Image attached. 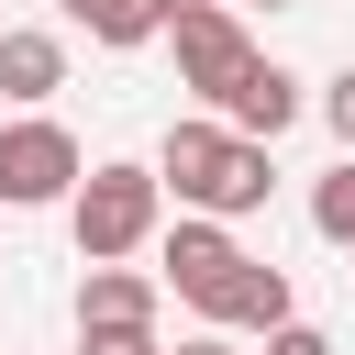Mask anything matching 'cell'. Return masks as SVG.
<instances>
[{"label":"cell","instance_id":"obj_1","mask_svg":"<svg viewBox=\"0 0 355 355\" xmlns=\"http://www.w3.org/2000/svg\"><path fill=\"white\" fill-rule=\"evenodd\" d=\"M155 222H166L155 166H89V178H78V200H67V233H78V255H89V266L144 255V244H155Z\"/></svg>","mask_w":355,"mask_h":355},{"label":"cell","instance_id":"obj_2","mask_svg":"<svg viewBox=\"0 0 355 355\" xmlns=\"http://www.w3.org/2000/svg\"><path fill=\"white\" fill-rule=\"evenodd\" d=\"M78 178H89V155H78V133H67V122H44V111L0 122V211L78 200Z\"/></svg>","mask_w":355,"mask_h":355},{"label":"cell","instance_id":"obj_3","mask_svg":"<svg viewBox=\"0 0 355 355\" xmlns=\"http://www.w3.org/2000/svg\"><path fill=\"white\" fill-rule=\"evenodd\" d=\"M166 44H178V78H189V89L211 100V111H222V100H233V78L255 67V44H244V22H233L222 0L178 11V22H166Z\"/></svg>","mask_w":355,"mask_h":355},{"label":"cell","instance_id":"obj_4","mask_svg":"<svg viewBox=\"0 0 355 355\" xmlns=\"http://www.w3.org/2000/svg\"><path fill=\"white\" fill-rule=\"evenodd\" d=\"M233 266H244L233 222H200V211H189V222H178L166 244H155V288H178V300H189L200 322H211V300L233 288Z\"/></svg>","mask_w":355,"mask_h":355},{"label":"cell","instance_id":"obj_5","mask_svg":"<svg viewBox=\"0 0 355 355\" xmlns=\"http://www.w3.org/2000/svg\"><path fill=\"white\" fill-rule=\"evenodd\" d=\"M222 166H233V133L211 122V111H189V122H166V144H155V189H178L200 222H211V189H222Z\"/></svg>","mask_w":355,"mask_h":355},{"label":"cell","instance_id":"obj_6","mask_svg":"<svg viewBox=\"0 0 355 355\" xmlns=\"http://www.w3.org/2000/svg\"><path fill=\"white\" fill-rule=\"evenodd\" d=\"M211 122H222V133H233V144H277V133H288V122H300V78H288V67H277V55H255V67H244V78H233V100H222V111H211Z\"/></svg>","mask_w":355,"mask_h":355},{"label":"cell","instance_id":"obj_7","mask_svg":"<svg viewBox=\"0 0 355 355\" xmlns=\"http://www.w3.org/2000/svg\"><path fill=\"white\" fill-rule=\"evenodd\" d=\"M155 277L144 266H89L78 277V333H155Z\"/></svg>","mask_w":355,"mask_h":355},{"label":"cell","instance_id":"obj_8","mask_svg":"<svg viewBox=\"0 0 355 355\" xmlns=\"http://www.w3.org/2000/svg\"><path fill=\"white\" fill-rule=\"evenodd\" d=\"M300 311H288V266H266V255H244L233 266V288L211 300V333H288Z\"/></svg>","mask_w":355,"mask_h":355},{"label":"cell","instance_id":"obj_9","mask_svg":"<svg viewBox=\"0 0 355 355\" xmlns=\"http://www.w3.org/2000/svg\"><path fill=\"white\" fill-rule=\"evenodd\" d=\"M67 89V33H0V100H55Z\"/></svg>","mask_w":355,"mask_h":355},{"label":"cell","instance_id":"obj_10","mask_svg":"<svg viewBox=\"0 0 355 355\" xmlns=\"http://www.w3.org/2000/svg\"><path fill=\"white\" fill-rule=\"evenodd\" d=\"M67 22L89 44H144V33H166V0H67Z\"/></svg>","mask_w":355,"mask_h":355},{"label":"cell","instance_id":"obj_11","mask_svg":"<svg viewBox=\"0 0 355 355\" xmlns=\"http://www.w3.org/2000/svg\"><path fill=\"white\" fill-rule=\"evenodd\" d=\"M266 189H277L266 144H233V166H222V189H211V222H244V211H266Z\"/></svg>","mask_w":355,"mask_h":355},{"label":"cell","instance_id":"obj_12","mask_svg":"<svg viewBox=\"0 0 355 355\" xmlns=\"http://www.w3.org/2000/svg\"><path fill=\"white\" fill-rule=\"evenodd\" d=\"M311 233H322V244H344V255H355V155H344V166H333V178H322V189H311Z\"/></svg>","mask_w":355,"mask_h":355},{"label":"cell","instance_id":"obj_13","mask_svg":"<svg viewBox=\"0 0 355 355\" xmlns=\"http://www.w3.org/2000/svg\"><path fill=\"white\" fill-rule=\"evenodd\" d=\"M322 122H333V144H344V155H355V67H344V78H333V89H322Z\"/></svg>","mask_w":355,"mask_h":355},{"label":"cell","instance_id":"obj_14","mask_svg":"<svg viewBox=\"0 0 355 355\" xmlns=\"http://www.w3.org/2000/svg\"><path fill=\"white\" fill-rule=\"evenodd\" d=\"M78 355H166L155 333H78Z\"/></svg>","mask_w":355,"mask_h":355},{"label":"cell","instance_id":"obj_15","mask_svg":"<svg viewBox=\"0 0 355 355\" xmlns=\"http://www.w3.org/2000/svg\"><path fill=\"white\" fill-rule=\"evenodd\" d=\"M266 355H333V333H311V322H288V333H266Z\"/></svg>","mask_w":355,"mask_h":355},{"label":"cell","instance_id":"obj_16","mask_svg":"<svg viewBox=\"0 0 355 355\" xmlns=\"http://www.w3.org/2000/svg\"><path fill=\"white\" fill-rule=\"evenodd\" d=\"M178 355H233V344H222V333H189V344H178Z\"/></svg>","mask_w":355,"mask_h":355},{"label":"cell","instance_id":"obj_17","mask_svg":"<svg viewBox=\"0 0 355 355\" xmlns=\"http://www.w3.org/2000/svg\"><path fill=\"white\" fill-rule=\"evenodd\" d=\"M266 11H288V0H266Z\"/></svg>","mask_w":355,"mask_h":355}]
</instances>
